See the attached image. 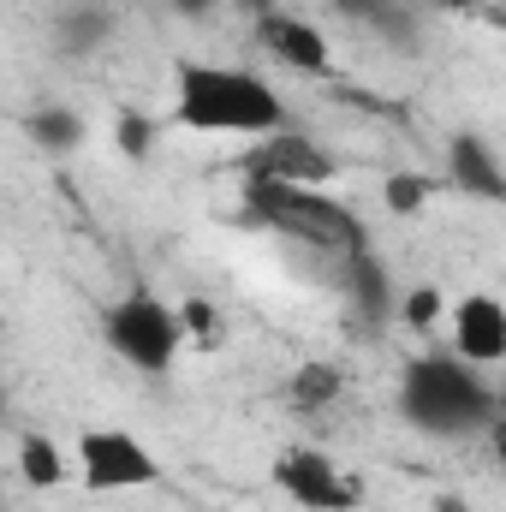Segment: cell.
Here are the masks:
<instances>
[{
    "instance_id": "6da1fadb",
    "label": "cell",
    "mask_w": 506,
    "mask_h": 512,
    "mask_svg": "<svg viewBox=\"0 0 506 512\" xmlns=\"http://www.w3.org/2000/svg\"><path fill=\"white\" fill-rule=\"evenodd\" d=\"M393 405H399L405 429L423 435V441H477V435H489L501 423L495 382L459 352H417V358H405Z\"/></svg>"
},
{
    "instance_id": "7a4b0ae2",
    "label": "cell",
    "mask_w": 506,
    "mask_h": 512,
    "mask_svg": "<svg viewBox=\"0 0 506 512\" xmlns=\"http://www.w3.org/2000/svg\"><path fill=\"white\" fill-rule=\"evenodd\" d=\"M173 120L203 137H274L286 131V102L262 72L221 66V60H179Z\"/></svg>"
},
{
    "instance_id": "3957f363",
    "label": "cell",
    "mask_w": 506,
    "mask_h": 512,
    "mask_svg": "<svg viewBox=\"0 0 506 512\" xmlns=\"http://www.w3.org/2000/svg\"><path fill=\"white\" fill-rule=\"evenodd\" d=\"M245 209L251 221L310 245V251H328V256H358L370 251V227L358 221L352 203H340L328 185H280V179H245Z\"/></svg>"
},
{
    "instance_id": "277c9868",
    "label": "cell",
    "mask_w": 506,
    "mask_h": 512,
    "mask_svg": "<svg viewBox=\"0 0 506 512\" xmlns=\"http://www.w3.org/2000/svg\"><path fill=\"white\" fill-rule=\"evenodd\" d=\"M102 340L108 352L137 370V376H167L179 358H185V340H191V322L185 310H173L155 286H131L126 298H114L102 310Z\"/></svg>"
},
{
    "instance_id": "5b68a950",
    "label": "cell",
    "mask_w": 506,
    "mask_h": 512,
    "mask_svg": "<svg viewBox=\"0 0 506 512\" xmlns=\"http://www.w3.org/2000/svg\"><path fill=\"white\" fill-rule=\"evenodd\" d=\"M167 471L155 459V447L143 435H131L120 423H102V429H84L78 435V483L90 495H137V489H155Z\"/></svg>"
},
{
    "instance_id": "8992f818",
    "label": "cell",
    "mask_w": 506,
    "mask_h": 512,
    "mask_svg": "<svg viewBox=\"0 0 506 512\" xmlns=\"http://www.w3.org/2000/svg\"><path fill=\"white\" fill-rule=\"evenodd\" d=\"M274 489L304 512H358L364 507V483L322 447H286L274 459Z\"/></svg>"
},
{
    "instance_id": "52a82bcc",
    "label": "cell",
    "mask_w": 506,
    "mask_h": 512,
    "mask_svg": "<svg viewBox=\"0 0 506 512\" xmlns=\"http://www.w3.org/2000/svg\"><path fill=\"white\" fill-rule=\"evenodd\" d=\"M256 42H262V54H268L274 66H286V72H298V78H328V72H334V42H328V30H322L316 18H304V12H286V6L262 12V18H256Z\"/></svg>"
},
{
    "instance_id": "ba28073f",
    "label": "cell",
    "mask_w": 506,
    "mask_h": 512,
    "mask_svg": "<svg viewBox=\"0 0 506 512\" xmlns=\"http://www.w3.org/2000/svg\"><path fill=\"white\" fill-rule=\"evenodd\" d=\"M340 173V161L310 137V131H274L262 137L245 161V179H280V185H328Z\"/></svg>"
},
{
    "instance_id": "9c48e42d",
    "label": "cell",
    "mask_w": 506,
    "mask_h": 512,
    "mask_svg": "<svg viewBox=\"0 0 506 512\" xmlns=\"http://www.w3.org/2000/svg\"><path fill=\"white\" fill-rule=\"evenodd\" d=\"M441 161H447V185H453L459 197L506 209V155L477 126H459V131H453Z\"/></svg>"
},
{
    "instance_id": "30bf717a",
    "label": "cell",
    "mask_w": 506,
    "mask_h": 512,
    "mask_svg": "<svg viewBox=\"0 0 506 512\" xmlns=\"http://www.w3.org/2000/svg\"><path fill=\"white\" fill-rule=\"evenodd\" d=\"M447 328H453V352L471 358L477 370L506 364V304L495 292H465V298H453Z\"/></svg>"
},
{
    "instance_id": "8fae6325",
    "label": "cell",
    "mask_w": 506,
    "mask_h": 512,
    "mask_svg": "<svg viewBox=\"0 0 506 512\" xmlns=\"http://www.w3.org/2000/svg\"><path fill=\"white\" fill-rule=\"evenodd\" d=\"M24 137H30L48 161H60V155H78V149L90 143V126H84L78 108H66V102H42V108L24 114Z\"/></svg>"
},
{
    "instance_id": "7c38bea8",
    "label": "cell",
    "mask_w": 506,
    "mask_h": 512,
    "mask_svg": "<svg viewBox=\"0 0 506 512\" xmlns=\"http://www.w3.org/2000/svg\"><path fill=\"white\" fill-rule=\"evenodd\" d=\"M346 268V286H352V298H358V310L376 322V316H393L399 310V292H393V274L381 268V256L376 251H358V256H346L340 262Z\"/></svg>"
},
{
    "instance_id": "4fadbf2b",
    "label": "cell",
    "mask_w": 506,
    "mask_h": 512,
    "mask_svg": "<svg viewBox=\"0 0 506 512\" xmlns=\"http://www.w3.org/2000/svg\"><path fill=\"white\" fill-rule=\"evenodd\" d=\"M114 42V12L108 6H66L54 18V48L60 54H96Z\"/></svg>"
},
{
    "instance_id": "5bb4252c",
    "label": "cell",
    "mask_w": 506,
    "mask_h": 512,
    "mask_svg": "<svg viewBox=\"0 0 506 512\" xmlns=\"http://www.w3.org/2000/svg\"><path fill=\"white\" fill-rule=\"evenodd\" d=\"M18 477H24V489L54 495V489L72 477L66 447H60V441H48V435H24V441H18Z\"/></svg>"
},
{
    "instance_id": "9a60e30c",
    "label": "cell",
    "mask_w": 506,
    "mask_h": 512,
    "mask_svg": "<svg viewBox=\"0 0 506 512\" xmlns=\"http://www.w3.org/2000/svg\"><path fill=\"white\" fill-rule=\"evenodd\" d=\"M346 12H358V24L387 48H417V18L405 12V0H346Z\"/></svg>"
},
{
    "instance_id": "2e32d148",
    "label": "cell",
    "mask_w": 506,
    "mask_h": 512,
    "mask_svg": "<svg viewBox=\"0 0 506 512\" xmlns=\"http://www.w3.org/2000/svg\"><path fill=\"white\" fill-rule=\"evenodd\" d=\"M435 191H441V185H435L429 173H387V179H381V209L399 215V221H411V215L429 209Z\"/></svg>"
},
{
    "instance_id": "e0dca14e",
    "label": "cell",
    "mask_w": 506,
    "mask_h": 512,
    "mask_svg": "<svg viewBox=\"0 0 506 512\" xmlns=\"http://www.w3.org/2000/svg\"><path fill=\"white\" fill-rule=\"evenodd\" d=\"M447 316H453V298H447L441 286H405V292H399V322H405L411 334H435Z\"/></svg>"
},
{
    "instance_id": "ac0fdd59",
    "label": "cell",
    "mask_w": 506,
    "mask_h": 512,
    "mask_svg": "<svg viewBox=\"0 0 506 512\" xmlns=\"http://www.w3.org/2000/svg\"><path fill=\"white\" fill-rule=\"evenodd\" d=\"M155 143H161V120H155V114L126 108V114L114 120V149H120L126 161H149V155H155Z\"/></svg>"
},
{
    "instance_id": "d6986e66",
    "label": "cell",
    "mask_w": 506,
    "mask_h": 512,
    "mask_svg": "<svg viewBox=\"0 0 506 512\" xmlns=\"http://www.w3.org/2000/svg\"><path fill=\"white\" fill-rule=\"evenodd\" d=\"M167 6H173L179 18H191V24H203V18H215V12H221L227 0H167Z\"/></svg>"
},
{
    "instance_id": "ffe728a7",
    "label": "cell",
    "mask_w": 506,
    "mask_h": 512,
    "mask_svg": "<svg viewBox=\"0 0 506 512\" xmlns=\"http://www.w3.org/2000/svg\"><path fill=\"white\" fill-rule=\"evenodd\" d=\"M489 441H495V459H501V465H506V411H501V423L489 429Z\"/></svg>"
},
{
    "instance_id": "44dd1931",
    "label": "cell",
    "mask_w": 506,
    "mask_h": 512,
    "mask_svg": "<svg viewBox=\"0 0 506 512\" xmlns=\"http://www.w3.org/2000/svg\"><path fill=\"white\" fill-rule=\"evenodd\" d=\"M233 6H245L251 18H262V12H274V0H233Z\"/></svg>"
},
{
    "instance_id": "7402d4cb",
    "label": "cell",
    "mask_w": 506,
    "mask_h": 512,
    "mask_svg": "<svg viewBox=\"0 0 506 512\" xmlns=\"http://www.w3.org/2000/svg\"><path fill=\"white\" fill-rule=\"evenodd\" d=\"M435 512H465V501H459V495H447V501H441Z\"/></svg>"
},
{
    "instance_id": "603a6c76",
    "label": "cell",
    "mask_w": 506,
    "mask_h": 512,
    "mask_svg": "<svg viewBox=\"0 0 506 512\" xmlns=\"http://www.w3.org/2000/svg\"><path fill=\"white\" fill-rule=\"evenodd\" d=\"M435 6H447V12H465V6H471V0H435Z\"/></svg>"
}]
</instances>
